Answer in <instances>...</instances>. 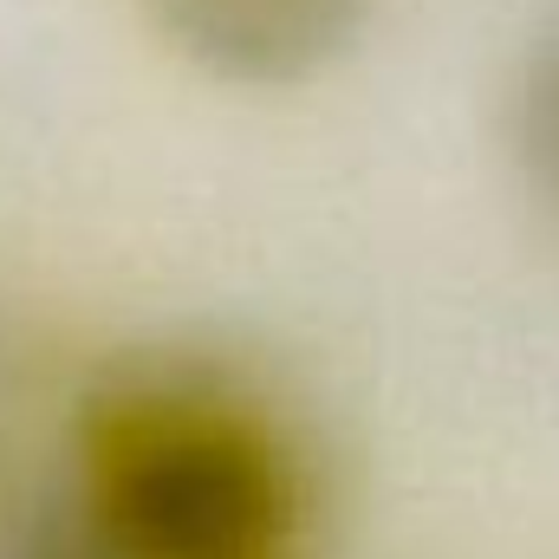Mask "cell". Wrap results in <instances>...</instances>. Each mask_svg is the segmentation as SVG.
Returning <instances> with one entry per match:
<instances>
[{"label":"cell","mask_w":559,"mask_h":559,"mask_svg":"<svg viewBox=\"0 0 559 559\" xmlns=\"http://www.w3.org/2000/svg\"><path fill=\"white\" fill-rule=\"evenodd\" d=\"M79 514L124 559H293L280 429L209 378H118L79 423Z\"/></svg>","instance_id":"6da1fadb"},{"label":"cell","mask_w":559,"mask_h":559,"mask_svg":"<svg viewBox=\"0 0 559 559\" xmlns=\"http://www.w3.org/2000/svg\"><path fill=\"white\" fill-rule=\"evenodd\" d=\"M7 559H124V554L79 514L72 495H52L46 508H33V514L13 527Z\"/></svg>","instance_id":"277c9868"},{"label":"cell","mask_w":559,"mask_h":559,"mask_svg":"<svg viewBox=\"0 0 559 559\" xmlns=\"http://www.w3.org/2000/svg\"><path fill=\"white\" fill-rule=\"evenodd\" d=\"M371 0H143L156 39L248 92L306 85L352 52Z\"/></svg>","instance_id":"7a4b0ae2"},{"label":"cell","mask_w":559,"mask_h":559,"mask_svg":"<svg viewBox=\"0 0 559 559\" xmlns=\"http://www.w3.org/2000/svg\"><path fill=\"white\" fill-rule=\"evenodd\" d=\"M508 143H514V163L534 182V195L559 215V26L527 52L521 79H514Z\"/></svg>","instance_id":"3957f363"}]
</instances>
